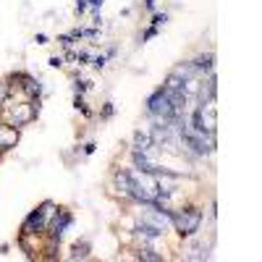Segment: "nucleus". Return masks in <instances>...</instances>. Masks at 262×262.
I'll list each match as a JSON object with an SVG mask.
<instances>
[{
    "label": "nucleus",
    "mask_w": 262,
    "mask_h": 262,
    "mask_svg": "<svg viewBox=\"0 0 262 262\" xmlns=\"http://www.w3.org/2000/svg\"><path fill=\"white\" fill-rule=\"evenodd\" d=\"M155 34H158V29H155V27H149V29H147V32L142 34V42H147V39H152V37H155Z\"/></svg>",
    "instance_id": "18"
},
{
    "label": "nucleus",
    "mask_w": 262,
    "mask_h": 262,
    "mask_svg": "<svg viewBox=\"0 0 262 262\" xmlns=\"http://www.w3.org/2000/svg\"><path fill=\"white\" fill-rule=\"evenodd\" d=\"M149 147H152L149 131H137V134H134V152H147Z\"/></svg>",
    "instance_id": "8"
},
{
    "label": "nucleus",
    "mask_w": 262,
    "mask_h": 262,
    "mask_svg": "<svg viewBox=\"0 0 262 262\" xmlns=\"http://www.w3.org/2000/svg\"><path fill=\"white\" fill-rule=\"evenodd\" d=\"M8 81H21L18 86L24 90V95H27L29 100H39V95H42V86H39V81H37L34 76L24 74V71H13V74L8 76Z\"/></svg>",
    "instance_id": "5"
},
{
    "label": "nucleus",
    "mask_w": 262,
    "mask_h": 262,
    "mask_svg": "<svg viewBox=\"0 0 262 262\" xmlns=\"http://www.w3.org/2000/svg\"><path fill=\"white\" fill-rule=\"evenodd\" d=\"M95 147H97L95 142H86V144H84V152H86V155H92V152H95Z\"/></svg>",
    "instance_id": "22"
},
{
    "label": "nucleus",
    "mask_w": 262,
    "mask_h": 262,
    "mask_svg": "<svg viewBox=\"0 0 262 262\" xmlns=\"http://www.w3.org/2000/svg\"><path fill=\"white\" fill-rule=\"evenodd\" d=\"M86 86H90V81H76V92H86Z\"/></svg>",
    "instance_id": "20"
},
{
    "label": "nucleus",
    "mask_w": 262,
    "mask_h": 262,
    "mask_svg": "<svg viewBox=\"0 0 262 262\" xmlns=\"http://www.w3.org/2000/svg\"><path fill=\"white\" fill-rule=\"evenodd\" d=\"M53 212H55V205H53L50 200H48V202H42L39 207H34V210L24 217V223H21V236H37V233H45Z\"/></svg>",
    "instance_id": "2"
},
{
    "label": "nucleus",
    "mask_w": 262,
    "mask_h": 262,
    "mask_svg": "<svg viewBox=\"0 0 262 262\" xmlns=\"http://www.w3.org/2000/svg\"><path fill=\"white\" fill-rule=\"evenodd\" d=\"M113 113H116V105H113V102H105V105H102V113H100V116H102V118L107 121V118H113Z\"/></svg>",
    "instance_id": "13"
},
{
    "label": "nucleus",
    "mask_w": 262,
    "mask_h": 262,
    "mask_svg": "<svg viewBox=\"0 0 262 262\" xmlns=\"http://www.w3.org/2000/svg\"><path fill=\"white\" fill-rule=\"evenodd\" d=\"M16 142H18V128L11 126V123H0V155L13 149Z\"/></svg>",
    "instance_id": "6"
},
{
    "label": "nucleus",
    "mask_w": 262,
    "mask_h": 262,
    "mask_svg": "<svg viewBox=\"0 0 262 262\" xmlns=\"http://www.w3.org/2000/svg\"><path fill=\"white\" fill-rule=\"evenodd\" d=\"M74 223V215H71V210H66V207H55V212L50 215V223H48V231L45 233H50L53 238H63V233H66V228H69Z\"/></svg>",
    "instance_id": "4"
},
{
    "label": "nucleus",
    "mask_w": 262,
    "mask_h": 262,
    "mask_svg": "<svg viewBox=\"0 0 262 262\" xmlns=\"http://www.w3.org/2000/svg\"><path fill=\"white\" fill-rule=\"evenodd\" d=\"M74 105H76V111H81V116H84V118H90V116H92V113H90V107H86V102H84L81 97H76V100H74Z\"/></svg>",
    "instance_id": "12"
},
{
    "label": "nucleus",
    "mask_w": 262,
    "mask_h": 262,
    "mask_svg": "<svg viewBox=\"0 0 262 262\" xmlns=\"http://www.w3.org/2000/svg\"><path fill=\"white\" fill-rule=\"evenodd\" d=\"M165 21H168V13H152V27H163L165 24Z\"/></svg>",
    "instance_id": "14"
},
{
    "label": "nucleus",
    "mask_w": 262,
    "mask_h": 262,
    "mask_svg": "<svg viewBox=\"0 0 262 262\" xmlns=\"http://www.w3.org/2000/svg\"><path fill=\"white\" fill-rule=\"evenodd\" d=\"M105 63H107V55H97V58L92 60V69H97V71H102V69H105Z\"/></svg>",
    "instance_id": "15"
},
{
    "label": "nucleus",
    "mask_w": 262,
    "mask_h": 262,
    "mask_svg": "<svg viewBox=\"0 0 262 262\" xmlns=\"http://www.w3.org/2000/svg\"><path fill=\"white\" fill-rule=\"evenodd\" d=\"M8 95H11V84H8V79H0V107L8 102Z\"/></svg>",
    "instance_id": "11"
},
{
    "label": "nucleus",
    "mask_w": 262,
    "mask_h": 262,
    "mask_svg": "<svg viewBox=\"0 0 262 262\" xmlns=\"http://www.w3.org/2000/svg\"><path fill=\"white\" fill-rule=\"evenodd\" d=\"M144 8L147 11H155V0H144Z\"/></svg>",
    "instance_id": "24"
},
{
    "label": "nucleus",
    "mask_w": 262,
    "mask_h": 262,
    "mask_svg": "<svg viewBox=\"0 0 262 262\" xmlns=\"http://www.w3.org/2000/svg\"><path fill=\"white\" fill-rule=\"evenodd\" d=\"M34 42H37V45H48V34H37Z\"/></svg>",
    "instance_id": "21"
},
{
    "label": "nucleus",
    "mask_w": 262,
    "mask_h": 262,
    "mask_svg": "<svg viewBox=\"0 0 262 262\" xmlns=\"http://www.w3.org/2000/svg\"><path fill=\"white\" fill-rule=\"evenodd\" d=\"M170 226L179 231V236H194L196 231H200V226H202V210L200 207H194V205H189V207H181V210H170Z\"/></svg>",
    "instance_id": "1"
},
{
    "label": "nucleus",
    "mask_w": 262,
    "mask_h": 262,
    "mask_svg": "<svg viewBox=\"0 0 262 262\" xmlns=\"http://www.w3.org/2000/svg\"><path fill=\"white\" fill-rule=\"evenodd\" d=\"M105 3V0H86V6H92V8H100Z\"/></svg>",
    "instance_id": "23"
},
{
    "label": "nucleus",
    "mask_w": 262,
    "mask_h": 262,
    "mask_svg": "<svg viewBox=\"0 0 262 262\" xmlns=\"http://www.w3.org/2000/svg\"><path fill=\"white\" fill-rule=\"evenodd\" d=\"M147 113L152 118H165V121H181L173 116V107H170V100H168V92H165V86H158L155 92H152L147 97Z\"/></svg>",
    "instance_id": "3"
},
{
    "label": "nucleus",
    "mask_w": 262,
    "mask_h": 262,
    "mask_svg": "<svg viewBox=\"0 0 262 262\" xmlns=\"http://www.w3.org/2000/svg\"><path fill=\"white\" fill-rule=\"evenodd\" d=\"M86 257H90V244H86V242H76L74 244V252H71V259H86Z\"/></svg>",
    "instance_id": "9"
},
{
    "label": "nucleus",
    "mask_w": 262,
    "mask_h": 262,
    "mask_svg": "<svg viewBox=\"0 0 262 262\" xmlns=\"http://www.w3.org/2000/svg\"><path fill=\"white\" fill-rule=\"evenodd\" d=\"M48 63H50V69H60V66H63V58H60V55H53Z\"/></svg>",
    "instance_id": "17"
},
{
    "label": "nucleus",
    "mask_w": 262,
    "mask_h": 262,
    "mask_svg": "<svg viewBox=\"0 0 262 262\" xmlns=\"http://www.w3.org/2000/svg\"><path fill=\"white\" fill-rule=\"evenodd\" d=\"M212 63H215V55L212 53H202V55H196L194 60H191V66H194V71L196 74H212Z\"/></svg>",
    "instance_id": "7"
},
{
    "label": "nucleus",
    "mask_w": 262,
    "mask_h": 262,
    "mask_svg": "<svg viewBox=\"0 0 262 262\" xmlns=\"http://www.w3.org/2000/svg\"><path fill=\"white\" fill-rule=\"evenodd\" d=\"M74 11H76V13H84V11H86V0H76V3H74Z\"/></svg>",
    "instance_id": "19"
},
{
    "label": "nucleus",
    "mask_w": 262,
    "mask_h": 262,
    "mask_svg": "<svg viewBox=\"0 0 262 262\" xmlns=\"http://www.w3.org/2000/svg\"><path fill=\"white\" fill-rule=\"evenodd\" d=\"M137 257H139V259H144V262H163V254H158L155 249H142Z\"/></svg>",
    "instance_id": "10"
},
{
    "label": "nucleus",
    "mask_w": 262,
    "mask_h": 262,
    "mask_svg": "<svg viewBox=\"0 0 262 262\" xmlns=\"http://www.w3.org/2000/svg\"><path fill=\"white\" fill-rule=\"evenodd\" d=\"M58 42L66 48V50H71V45H74V37L71 34H63V37H58Z\"/></svg>",
    "instance_id": "16"
}]
</instances>
